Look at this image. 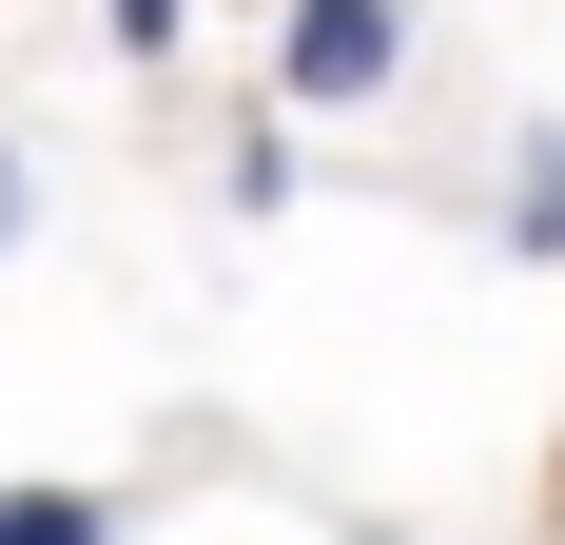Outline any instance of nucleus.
Returning <instances> with one entry per match:
<instances>
[{
  "instance_id": "4",
  "label": "nucleus",
  "mask_w": 565,
  "mask_h": 545,
  "mask_svg": "<svg viewBox=\"0 0 565 545\" xmlns=\"http://www.w3.org/2000/svg\"><path fill=\"white\" fill-rule=\"evenodd\" d=\"M117 20V58H175V20H195V0H98Z\"/></svg>"
},
{
  "instance_id": "2",
  "label": "nucleus",
  "mask_w": 565,
  "mask_h": 545,
  "mask_svg": "<svg viewBox=\"0 0 565 545\" xmlns=\"http://www.w3.org/2000/svg\"><path fill=\"white\" fill-rule=\"evenodd\" d=\"M0 545H117L98 488H0Z\"/></svg>"
},
{
  "instance_id": "5",
  "label": "nucleus",
  "mask_w": 565,
  "mask_h": 545,
  "mask_svg": "<svg viewBox=\"0 0 565 545\" xmlns=\"http://www.w3.org/2000/svg\"><path fill=\"white\" fill-rule=\"evenodd\" d=\"M0 254H20V157H0Z\"/></svg>"
},
{
  "instance_id": "1",
  "label": "nucleus",
  "mask_w": 565,
  "mask_h": 545,
  "mask_svg": "<svg viewBox=\"0 0 565 545\" xmlns=\"http://www.w3.org/2000/svg\"><path fill=\"white\" fill-rule=\"evenodd\" d=\"M391 78H409V0H292V40H274L292 117H351V98H391Z\"/></svg>"
},
{
  "instance_id": "3",
  "label": "nucleus",
  "mask_w": 565,
  "mask_h": 545,
  "mask_svg": "<svg viewBox=\"0 0 565 545\" xmlns=\"http://www.w3.org/2000/svg\"><path fill=\"white\" fill-rule=\"evenodd\" d=\"M508 234H526V254H565V137H526V215H508Z\"/></svg>"
}]
</instances>
